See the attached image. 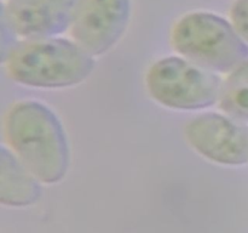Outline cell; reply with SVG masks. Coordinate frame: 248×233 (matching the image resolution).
I'll list each match as a JSON object with an SVG mask.
<instances>
[{"mask_svg":"<svg viewBox=\"0 0 248 233\" xmlns=\"http://www.w3.org/2000/svg\"><path fill=\"white\" fill-rule=\"evenodd\" d=\"M219 77L179 57L155 62L147 73V89L160 104L195 111L212 106L222 91Z\"/></svg>","mask_w":248,"mask_h":233,"instance_id":"277c9868","label":"cell"},{"mask_svg":"<svg viewBox=\"0 0 248 233\" xmlns=\"http://www.w3.org/2000/svg\"><path fill=\"white\" fill-rule=\"evenodd\" d=\"M189 145L212 162L224 165L248 163V126L218 113H205L186 123Z\"/></svg>","mask_w":248,"mask_h":233,"instance_id":"8992f818","label":"cell"},{"mask_svg":"<svg viewBox=\"0 0 248 233\" xmlns=\"http://www.w3.org/2000/svg\"><path fill=\"white\" fill-rule=\"evenodd\" d=\"M218 101L219 108L230 118L248 123V60L228 77Z\"/></svg>","mask_w":248,"mask_h":233,"instance_id":"9c48e42d","label":"cell"},{"mask_svg":"<svg viewBox=\"0 0 248 233\" xmlns=\"http://www.w3.org/2000/svg\"><path fill=\"white\" fill-rule=\"evenodd\" d=\"M38 179L6 148L0 160V201L7 206H28L40 198Z\"/></svg>","mask_w":248,"mask_h":233,"instance_id":"ba28073f","label":"cell"},{"mask_svg":"<svg viewBox=\"0 0 248 233\" xmlns=\"http://www.w3.org/2000/svg\"><path fill=\"white\" fill-rule=\"evenodd\" d=\"M130 16L131 0H79L70 35L91 56L103 55L120 40Z\"/></svg>","mask_w":248,"mask_h":233,"instance_id":"5b68a950","label":"cell"},{"mask_svg":"<svg viewBox=\"0 0 248 233\" xmlns=\"http://www.w3.org/2000/svg\"><path fill=\"white\" fill-rule=\"evenodd\" d=\"M171 43L177 52L210 72H232L248 60V45L236 29L210 12L179 18L172 28Z\"/></svg>","mask_w":248,"mask_h":233,"instance_id":"3957f363","label":"cell"},{"mask_svg":"<svg viewBox=\"0 0 248 233\" xmlns=\"http://www.w3.org/2000/svg\"><path fill=\"white\" fill-rule=\"evenodd\" d=\"M79 0H7L1 5V22L16 35L46 39L70 28Z\"/></svg>","mask_w":248,"mask_h":233,"instance_id":"52a82bcc","label":"cell"},{"mask_svg":"<svg viewBox=\"0 0 248 233\" xmlns=\"http://www.w3.org/2000/svg\"><path fill=\"white\" fill-rule=\"evenodd\" d=\"M7 143L17 159L41 182L56 183L69 166V146L60 119L45 104H14L4 121Z\"/></svg>","mask_w":248,"mask_h":233,"instance_id":"6da1fadb","label":"cell"},{"mask_svg":"<svg viewBox=\"0 0 248 233\" xmlns=\"http://www.w3.org/2000/svg\"><path fill=\"white\" fill-rule=\"evenodd\" d=\"M232 26L239 35L248 43V0H236L230 10Z\"/></svg>","mask_w":248,"mask_h":233,"instance_id":"30bf717a","label":"cell"},{"mask_svg":"<svg viewBox=\"0 0 248 233\" xmlns=\"http://www.w3.org/2000/svg\"><path fill=\"white\" fill-rule=\"evenodd\" d=\"M2 62L12 80L44 89L79 84L94 68V60L90 53L74 41L61 38L19 41Z\"/></svg>","mask_w":248,"mask_h":233,"instance_id":"7a4b0ae2","label":"cell"}]
</instances>
